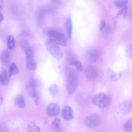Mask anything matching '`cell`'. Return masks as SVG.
<instances>
[{"mask_svg":"<svg viewBox=\"0 0 132 132\" xmlns=\"http://www.w3.org/2000/svg\"><path fill=\"white\" fill-rule=\"evenodd\" d=\"M50 40L58 45L65 46L67 45L66 38L64 34L58 30L51 29L47 33Z\"/></svg>","mask_w":132,"mask_h":132,"instance_id":"cell-1","label":"cell"},{"mask_svg":"<svg viewBox=\"0 0 132 132\" xmlns=\"http://www.w3.org/2000/svg\"><path fill=\"white\" fill-rule=\"evenodd\" d=\"M111 101L110 96L108 94L102 93L97 94L93 98V103L101 108H104L108 106Z\"/></svg>","mask_w":132,"mask_h":132,"instance_id":"cell-2","label":"cell"},{"mask_svg":"<svg viewBox=\"0 0 132 132\" xmlns=\"http://www.w3.org/2000/svg\"><path fill=\"white\" fill-rule=\"evenodd\" d=\"M78 76L75 70H70L69 72L67 78V89L68 93L72 94L76 89L78 85Z\"/></svg>","mask_w":132,"mask_h":132,"instance_id":"cell-3","label":"cell"},{"mask_svg":"<svg viewBox=\"0 0 132 132\" xmlns=\"http://www.w3.org/2000/svg\"><path fill=\"white\" fill-rule=\"evenodd\" d=\"M45 45L47 50L55 58L60 59L63 57V52L58 44L48 39L46 41Z\"/></svg>","mask_w":132,"mask_h":132,"instance_id":"cell-4","label":"cell"},{"mask_svg":"<svg viewBox=\"0 0 132 132\" xmlns=\"http://www.w3.org/2000/svg\"><path fill=\"white\" fill-rule=\"evenodd\" d=\"M100 119L97 115L92 114L87 116L85 121L86 126L89 128H94L98 126L100 124Z\"/></svg>","mask_w":132,"mask_h":132,"instance_id":"cell-5","label":"cell"},{"mask_svg":"<svg viewBox=\"0 0 132 132\" xmlns=\"http://www.w3.org/2000/svg\"><path fill=\"white\" fill-rule=\"evenodd\" d=\"M100 53L98 49L93 48L89 49L87 52L86 57L87 60L90 62H94L99 59Z\"/></svg>","mask_w":132,"mask_h":132,"instance_id":"cell-6","label":"cell"},{"mask_svg":"<svg viewBox=\"0 0 132 132\" xmlns=\"http://www.w3.org/2000/svg\"><path fill=\"white\" fill-rule=\"evenodd\" d=\"M120 112L123 115H125L129 113L132 109V104L130 100H127L122 101L118 106Z\"/></svg>","mask_w":132,"mask_h":132,"instance_id":"cell-7","label":"cell"},{"mask_svg":"<svg viewBox=\"0 0 132 132\" xmlns=\"http://www.w3.org/2000/svg\"><path fill=\"white\" fill-rule=\"evenodd\" d=\"M60 111L59 106L55 103L49 104L46 109V113L48 116L54 117L58 115Z\"/></svg>","mask_w":132,"mask_h":132,"instance_id":"cell-8","label":"cell"},{"mask_svg":"<svg viewBox=\"0 0 132 132\" xmlns=\"http://www.w3.org/2000/svg\"><path fill=\"white\" fill-rule=\"evenodd\" d=\"M86 78L89 80H93L96 78L98 74V71L96 67L89 65L86 68L85 72Z\"/></svg>","mask_w":132,"mask_h":132,"instance_id":"cell-9","label":"cell"},{"mask_svg":"<svg viewBox=\"0 0 132 132\" xmlns=\"http://www.w3.org/2000/svg\"><path fill=\"white\" fill-rule=\"evenodd\" d=\"M19 127L13 124H8L5 122L0 125V132H19Z\"/></svg>","mask_w":132,"mask_h":132,"instance_id":"cell-10","label":"cell"},{"mask_svg":"<svg viewBox=\"0 0 132 132\" xmlns=\"http://www.w3.org/2000/svg\"><path fill=\"white\" fill-rule=\"evenodd\" d=\"M61 113L63 117L67 120H71L74 118L73 111L70 106L67 105L64 106L62 110Z\"/></svg>","mask_w":132,"mask_h":132,"instance_id":"cell-11","label":"cell"},{"mask_svg":"<svg viewBox=\"0 0 132 132\" xmlns=\"http://www.w3.org/2000/svg\"><path fill=\"white\" fill-rule=\"evenodd\" d=\"M0 60L3 65L7 66L10 65L11 60V56L10 52L7 50H5L1 53Z\"/></svg>","mask_w":132,"mask_h":132,"instance_id":"cell-12","label":"cell"},{"mask_svg":"<svg viewBox=\"0 0 132 132\" xmlns=\"http://www.w3.org/2000/svg\"><path fill=\"white\" fill-rule=\"evenodd\" d=\"M26 89L35 104L36 105H38L40 102V99L36 90V88L29 87L27 88Z\"/></svg>","mask_w":132,"mask_h":132,"instance_id":"cell-13","label":"cell"},{"mask_svg":"<svg viewBox=\"0 0 132 132\" xmlns=\"http://www.w3.org/2000/svg\"><path fill=\"white\" fill-rule=\"evenodd\" d=\"M8 72L5 69H4L1 71L0 74V83L4 86L7 85L10 81V77Z\"/></svg>","mask_w":132,"mask_h":132,"instance_id":"cell-14","label":"cell"},{"mask_svg":"<svg viewBox=\"0 0 132 132\" xmlns=\"http://www.w3.org/2000/svg\"><path fill=\"white\" fill-rule=\"evenodd\" d=\"M65 27L67 38L69 40H70L72 37V26L71 19L69 16L68 17L66 20Z\"/></svg>","mask_w":132,"mask_h":132,"instance_id":"cell-15","label":"cell"},{"mask_svg":"<svg viewBox=\"0 0 132 132\" xmlns=\"http://www.w3.org/2000/svg\"><path fill=\"white\" fill-rule=\"evenodd\" d=\"M14 102L18 107L23 108L26 106V103L23 96L22 94L17 95L15 98Z\"/></svg>","mask_w":132,"mask_h":132,"instance_id":"cell-16","label":"cell"},{"mask_svg":"<svg viewBox=\"0 0 132 132\" xmlns=\"http://www.w3.org/2000/svg\"><path fill=\"white\" fill-rule=\"evenodd\" d=\"M40 127L37 123L32 122L27 126L26 128V132H40Z\"/></svg>","mask_w":132,"mask_h":132,"instance_id":"cell-17","label":"cell"},{"mask_svg":"<svg viewBox=\"0 0 132 132\" xmlns=\"http://www.w3.org/2000/svg\"><path fill=\"white\" fill-rule=\"evenodd\" d=\"M26 57V61L33 60L34 51L32 47L29 46L25 50Z\"/></svg>","mask_w":132,"mask_h":132,"instance_id":"cell-18","label":"cell"},{"mask_svg":"<svg viewBox=\"0 0 132 132\" xmlns=\"http://www.w3.org/2000/svg\"><path fill=\"white\" fill-rule=\"evenodd\" d=\"M18 71V68L16 64L14 62L11 63L9 65L8 71L10 77L15 75Z\"/></svg>","mask_w":132,"mask_h":132,"instance_id":"cell-19","label":"cell"},{"mask_svg":"<svg viewBox=\"0 0 132 132\" xmlns=\"http://www.w3.org/2000/svg\"><path fill=\"white\" fill-rule=\"evenodd\" d=\"M7 46L10 50H13L15 47V42L14 37L11 35H9L7 38Z\"/></svg>","mask_w":132,"mask_h":132,"instance_id":"cell-20","label":"cell"},{"mask_svg":"<svg viewBox=\"0 0 132 132\" xmlns=\"http://www.w3.org/2000/svg\"><path fill=\"white\" fill-rule=\"evenodd\" d=\"M13 11L15 14L18 15H20L23 13L24 8L21 4H17L13 6Z\"/></svg>","mask_w":132,"mask_h":132,"instance_id":"cell-21","label":"cell"},{"mask_svg":"<svg viewBox=\"0 0 132 132\" xmlns=\"http://www.w3.org/2000/svg\"><path fill=\"white\" fill-rule=\"evenodd\" d=\"M45 12L42 9H39L37 11V19L38 23L40 24L43 22L45 17Z\"/></svg>","mask_w":132,"mask_h":132,"instance_id":"cell-22","label":"cell"},{"mask_svg":"<svg viewBox=\"0 0 132 132\" xmlns=\"http://www.w3.org/2000/svg\"><path fill=\"white\" fill-rule=\"evenodd\" d=\"M124 128L125 132H132V118L126 121Z\"/></svg>","mask_w":132,"mask_h":132,"instance_id":"cell-23","label":"cell"},{"mask_svg":"<svg viewBox=\"0 0 132 132\" xmlns=\"http://www.w3.org/2000/svg\"><path fill=\"white\" fill-rule=\"evenodd\" d=\"M60 122V119L58 118L54 119L51 124L52 128L53 131H56L59 130Z\"/></svg>","mask_w":132,"mask_h":132,"instance_id":"cell-24","label":"cell"},{"mask_svg":"<svg viewBox=\"0 0 132 132\" xmlns=\"http://www.w3.org/2000/svg\"><path fill=\"white\" fill-rule=\"evenodd\" d=\"M71 65L75 67L76 70L78 71H81L83 70L81 63L79 60H75L71 63Z\"/></svg>","mask_w":132,"mask_h":132,"instance_id":"cell-25","label":"cell"},{"mask_svg":"<svg viewBox=\"0 0 132 132\" xmlns=\"http://www.w3.org/2000/svg\"><path fill=\"white\" fill-rule=\"evenodd\" d=\"M128 2L127 0H115L114 3L117 7L123 8L127 6Z\"/></svg>","mask_w":132,"mask_h":132,"instance_id":"cell-26","label":"cell"},{"mask_svg":"<svg viewBox=\"0 0 132 132\" xmlns=\"http://www.w3.org/2000/svg\"><path fill=\"white\" fill-rule=\"evenodd\" d=\"M50 93L53 95H55L57 94L58 91V88L57 85L55 84L52 85L49 89Z\"/></svg>","mask_w":132,"mask_h":132,"instance_id":"cell-27","label":"cell"},{"mask_svg":"<svg viewBox=\"0 0 132 132\" xmlns=\"http://www.w3.org/2000/svg\"><path fill=\"white\" fill-rule=\"evenodd\" d=\"M122 74L120 72H113L111 75V79L114 81L119 80L121 77Z\"/></svg>","mask_w":132,"mask_h":132,"instance_id":"cell-28","label":"cell"},{"mask_svg":"<svg viewBox=\"0 0 132 132\" xmlns=\"http://www.w3.org/2000/svg\"><path fill=\"white\" fill-rule=\"evenodd\" d=\"M102 35L104 37L107 36L110 31V26L108 24H106L104 28L101 31Z\"/></svg>","mask_w":132,"mask_h":132,"instance_id":"cell-29","label":"cell"},{"mask_svg":"<svg viewBox=\"0 0 132 132\" xmlns=\"http://www.w3.org/2000/svg\"><path fill=\"white\" fill-rule=\"evenodd\" d=\"M126 52L128 57L132 59V44L128 45L126 47Z\"/></svg>","mask_w":132,"mask_h":132,"instance_id":"cell-30","label":"cell"},{"mask_svg":"<svg viewBox=\"0 0 132 132\" xmlns=\"http://www.w3.org/2000/svg\"><path fill=\"white\" fill-rule=\"evenodd\" d=\"M127 11V6H126L118 12L116 16V17L118 18L121 15H122L124 16L125 17L126 16Z\"/></svg>","mask_w":132,"mask_h":132,"instance_id":"cell-31","label":"cell"},{"mask_svg":"<svg viewBox=\"0 0 132 132\" xmlns=\"http://www.w3.org/2000/svg\"><path fill=\"white\" fill-rule=\"evenodd\" d=\"M28 42L26 40H22L20 42V43L21 47L25 50L28 47L29 44Z\"/></svg>","mask_w":132,"mask_h":132,"instance_id":"cell-32","label":"cell"},{"mask_svg":"<svg viewBox=\"0 0 132 132\" xmlns=\"http://www.w3.org/2000/svg\"><path fill=\"white\" fill-rule=\"evenodd\" d=\"M106 24L105 21L104 20H101L99 24V29L101 31L105 27Z\"/></svg>","mask_w":132,"mask_h":132,"instance_id":"cell-33","label":"cell"},{"mask_svg":"<svg viewBox=\"0 0 132 132\" xmlns=\"http://www.w3.org/2000/svg\"><path fill=\"white\" fill-rule=\"evenodd\" d=\"M0 23H1L2 22L4 19V16L3 14L0 12Z\"/></svg>","mask_w":132,"mask_h":132,"instance_id":"cell-34","label":"cell"},{"mask_svg":"<svg viewBox=\"0 0 132 132\" xmlns=\"http://www.w3.org/2000/svg\"><path fill=\"white\" fill-rule=\"evenodd\" d=\"M3 9V1H1L0 2V11H2Z\"/></svg>","mask_w":132,"mask_h":132,"instance_id":"cell-35","label":"cell"},{"mask_svg":"<svg viewBox=\"0 0 132 132\" xmlns=\"http://www.w3.org/2000/svg\"><path fill=\"white\" fill-rule=\"evenodd\" d=\"M0 104H2L3 102V98L1 96H0Z\"/></svg>","mask_w":132,"mask_h":132,"instance_id":"cell-36","label":"cell"},{"mask_svg":"<svg viewBox=\"0 0 132 132\" xmlns=\"http://www.w3.org/2000/svg\"><path fill=\"white\" fill-rule=\"evenodd\" d=\"M58 132H61L60 131H59Z\"/></svg>","mask_w":132,"mask_h":132,"instance_id":"cell-37","label":"cell"},{"mask_svg":"<svg viewBox=\"0 0 132 132\" xmlns=\"http://www.w3.org/2000/svg\"><path fill=\"white\" fill-rule=\"evenodd\" d=\"M105 132V131H102V132Z\"/></svg>","mask_w":132,"mask_h":132,"instance_id":"cell-38","label":"cell"}]
</instances>
